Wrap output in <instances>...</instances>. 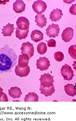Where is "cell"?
Instances as JSON below:
<instances>
[{
	"mask_svg": "<svg viewBox=\"0 0 76 121\" xmlns=\"http://www.w3.org/2000/svg\"><path fill=\"white\" fill-rule=\"evenodd\" d=\"M17 56L8 45L0 48V71L5 72L12 69L16 65Z\"/></svg>",
	"mask_w": 76,
	"mask_h": 121,
	"instance_id": "6da1fadb",
	"label": "cell"
},
{
	"mask_svg": "<svg viewBox=\"0 0 76 121\" xmlns=\"http://www.w3.org/2000/svg\"><path fill=\"white\" fill-rule=\"evenodd\" d=\"M54 76H51L49 73H44L41 75L39 80L40 81V86L43 88H49L54 84L55 82Z\"/></svg>",
	"mask_w": 76,
	"mask_h": 121,
	"instance_id": "7a4b0ae2",
	"label": "cell"
},
{
	"mask_svg": "<svg viewBox=\"0 0 76 121\" xmlns=\"http://www.w3.org/2000/svg\"><path fill=\"white\" fill-rule=\"evenodd\" d=\"M74 71L71 67L66 64L62 66L61 69L60 73L64 78V80L69 81L72 80L74 76Z\"/></svg>",
	"mask_w": 76,
	"mask_h": 121,
	"instance_id": "3957f363",
	"label": "cell"
},
{
	"mask_svg": "<svg viewBox=\"0 0 76 121\" xmlns=\"http://www.w3.org/2000/svg\"><path fill=\"white\" fill-rule=\"evenodd\" d=\"M20 49L21 51V54H26L30 58L32 57L34 55V48L33 44L31 43L29 41L23 43Z\"/></svg>",
	"mask_w": 76,
	"mask_h": 121,
	"instance_id": "277c9868",
	"label": "cell"
},
{
	"mask_svg": "<svg viewBox=\"0 0 76 121\" xmlns=\"http://www.w3.org/2000/svg\"><path fill=\"white\" fill-rule=\"evenodd\" d=\"M36 65L37 69L41 71L46 70L51 66L50 61L49 59L45 56L40 57L36 61Z\"/></svg>",
	"mask_w": 76,
	"mask_h": 121,
	"instance_id": "5b68a950",
	"label": "cell"
},
{
	"mask_svg": "<svg viewBox=\"0 0 76 121\" xmlns=\"http://www.w3.org/2000/svg\"><path fill=\"white\" fill-rule=\"evenodd\" d=\"M59 29L58 24L52 23L49 25L46 29V34L50 38H55L58 36L59 33Z\"/></svg>",
	"mask_w": 76,
	"mask_h": 121,
	"instance_id": "8992f818",
	"label": "cell"
},
{
	"mask_svg": "<svg viewBox=\"0 0 76 121\" xmlns=\"http://www.w3.org/2000/svg\"><path fill=\"white\" fill-rule=\"evenodd\" d=\"M33 10L35 13L38 14H41L45 12L47 8V5L42 0L36 1L32 5Z\"/></svg>",
	"mask_w": 76,
	"mask_h": 121,
	"instance_id": "52a82bcc",
	"label": "cell"
},
{
	"mask_svg": "<svg viewBox=\"0 0 76 121\" xmlns=\"http://www.w3.org/2000/svg\"><path fill=\"white\" fill-rule=\"evenodd\" d=\"M16 25L18 29L21 30H26L29 29L30 23L25 17H20L16 21Z\"/></svg>",
	"mask_w": 76,
	"mask_h": 121,
	"instance_id": "ba28073f",
	"label": "cell"
},
{
	"mask_svg": "<svg viewBox=\"0 0 76 121\" xmlns=\"http://www.w3.org/2000/svg\"><path fill=\"white\" fill-rule=\"evenodd\" d=\"M73 36L74 30L71 27L66 28L62 33V40L66 43L71 41Z\"/></svg>",
	"mask_w": 76,
	"mask_h": 121,
	"instance_id": "9c48e42d",
	"label": "cell"
},
{
	"mask_svg": "<svg viewBox=\"0 0 76 121\" xmlns=\"http://www.w3.org/2000/svg\"><path fill=\"white\" fill-rule=\"evenodd\" d=\"M26 5L23 0H17L16 1L13 5V10L16 13H21L25 11Z\"/></svg>",
	"mask_w": 76,
	"mask_h": 121,
	"instance_id": "30bf717a",
	"label": "cell"
},
{
	"mask_svg": "<svg viewBox=\"0 0 76 121\" xmlns=\"http://www.w3.org/2000/svg\"><path fill=\"white\" fill-rule=\"evenodd\" d=\"M18 58L17 65L19 68H24L28 66L30 58L27 54H22L21 55H19Z\"/></svg>",
	"mask_w": 76,
	"mask_h": 121,
	"instance_id": "8fae6325",
	"label": "cell"
},
{
	"mask_svg": "<svg viewBox=\"0 0 76 121\" xmlns=\"http://www.w3.org/2000/svg\"><path fill=\"white\" fill-rule=\"evenodd\" d=\"M30 71V66L28 65L24 68H20L18 65L15 66V72L16 74L21 77L27 76Z\"/></svg>",
	"mask_w": 76,
	"mask_h": 121,
	"instance_id": "7c38bea8",
	"label": "cell"
},
{
	"mask_svg": "<svg viewBox=\"0 0 76 121\" xmlns=\"http://www.w3.org/2000/svg\"><path fill=\"white\" fill-rule=\"evenodd\" d=\"M30 37L32 41L35 43H38L43 39V34L39 30L36 29L32 31Z\"/></svg>",
	"mask_w": 76,
	"mask_h": 121,
	"instance_id": "4fadbf2b",
	"label": "cell"
},
{
	"mask_svg": "<svg viewBox=\"0 0 76 121\" xmlns=\"http://www.w3.org/2000/svg\"><path fill=\"white\" fill-rule=\"evenodd\" d=\"M63 15L62 10L60 9L56 8L54 9L51 11L49 19L51 20V21L56 22L59 20L61 18L62 16Z\"/></svg>",
	"mask_w": 76,
	"mask_h": 121,
	"instance_id": "5bb4252c",
	"label": "cell"
},
{
	"mask_svg": "<svg viewBox=\"0 0 76 121\" xmlns=\"http://www.w3.org/2000/svg\"><path fill=\"white\" fill-rule=\"evenodd\" d=\"M15 29L14 24H11L8 23L5 26H3V28L1 29L2 30L1 34H3L4 36H10L12 35Z\"/></svg>",
	"mask_w": 76,
	"mask_h": 121,
	"instance_id": "9a60e30c",
	"label": "cell"
},
{
	"mask_svg": "<svg viewBox=\"0 0 76 121\" xmlns=\"http://www.w3.org/2000/svg\"><path fill=\"white\" fill-rule=\"evenodd\" d=\"M8 95L13 99L19 98L22 94L21 89L17 86L11 87L8 90Z\"/></svg>",
	"mask_w": 76,
	"mask_h": 121,
	"instance_id": "2e32d148",
	"label": "cell"
},
{
	"mask_svg": "<svg viewBox=\"0 0 76 121\" xmlns=\"http://www.w3.org/2000/svg\"><path fill=\"white\" fill-rule=\"evenodd\" d=\"M35 22L36 23V25L41 28L46 26L47 23V18L45 17V15L44 14H37L35 16Z\"/></svg>",
	"mask_w": 76,
	"mask_h": 121,
	"instance_id": "e0dca14e",
	"label": "cell"
},
{
	"mask_svg": "<svg viewBox=\"0 0 76 121\" xmlns=\"http://www.w3.org/2000/svg\"><path fill=\"white\" fill-rule=\"evenodd\" d=\"M39 90L41 91V94L44 95L46 97H47L52 95L54 93L55 86L53 85L49 88H43V86H40Z\"/></svg>",
	"mask_w": 76,
	"mask_h": 121,
	"instance_id": "ac0fdd59",
	"label": "cell"
},
{
	"mask_svg": "<svg viewBox=\"0 0 76 121\" xmlns=\"http://www.w3.org/2000/svg\"><path fill=\"white\" fill-rule=\"evenodd\" d=\"M65 93L68 95L74 97L76 95V89L75 85L72 84H67L64 86Z\"/></svg>",
	"mask_w": 76,
	"mask_h": 121,
	"instance_id": "d6986e66",
	"label": "cell"
},
{
	"mask_svg": "<svg viewBox=\"0 0 76 121\" xmlns=\"http://www.w3.org/2000/svg\"><path fill=\"white\" fill-rule=\"evenodd\" d=\"M39 97L38 94L34 92H30L25 96V102H38Z\"/></svg>",
	"mask_w": 76,
	"mask_h": 121,
	"instance_id": "ffe728a7",
	"label": "cell"
},
{
	"mask_svg": "<svg viewBox=\"0 0 76 121\" xmlns=\"http://www.w3.org/2000/svg\"><path fill=\"white\" fill-rule=\"evenodd\" d=\"M16 37L20 40L23 39H25L28 36L29 30H21L18 29L17 28H16Z\"/></svg>",
	"mask_w": 76,
	"mask_h": 121,
	"instance_id": "44dd1931",
	"label": "cell"
},
{
	"mask_svg": "<svg viewBox=\"0 0 76 121\" xmlns=\"http://www.w3.org/2000/svg\"><path fill=\"white\" fill-rule=\"evenodd\" d=\"M37 52L41 55L44 54L47 51L46 44L44 42H41L38 44L37 47Z\"/></svg>",
	"mask_w": 76,
	"mask_h": 121,
	"instance_id": "7402d4cb",
	"label": "cell"
},
{
	"mask_svg": "<svg viewBox=\"0 0 76 121\" xmlns=\"http://www.w3.org/2000/svg\"><path fill=\"white\" fill-rule=\"evenodd\" d=\"M68 53L71 57L76 59V45H72L68 48Z\"/></svg>",
	"mask_w": 76,
	"mask_h": 121,
	"instance_id": "603a6c76",
	"label": "cell"
},
{
	"mask_svg": "<svg viewBox=\"0 0 76 121\" xmlns=\"http://www.w3.org/2000/svg\"><path fill=\"white\" fill-rule=\"evenodd\" d=\"M54 57L56 60L61 62L64 59V55L61 52L57 51L54 53Z\"/></svg>",
	"mask_w": 76,
	"mask_h": 121,
	"instance_id": "cb8c5ba5",
	"label": "cell"
},
{
	"mask_svg": "<svg viewBox=\"0 0 76 121\" xmlns=\"http://www.w3.org/2000/svg\"><path fill=\"white\" fill-rule=\"evenodd\" d=\"M8 96L3 91H0V102H8Z\"/></svg>",
	"mask_w": 76,
	"mask_h": 121,
	"instance_id": "d4e9b609",
	"label": "cell"
},
{
	"mask_svg": "<svg viewBox=\"0 0 76 121\" xmlns=\"http://www.w3.org/2000/svg\"><path fill=\"white\" fill-rule=\"evenodd\" d=\"M47 43L48 47L49 48H55L56 47V41L55 40L51 39L48 41H46Z\"/></svg>",
	"mask_w": 76,
	"mask_h": 121,
	"instance_id": "484cf974",
	"label": "cell"
},
{
	"mask_svg": "<svg viewBox=\"0 0 76 121\" xmlns=\"http://www.w3.org/2000/svg\"><path fill=\"white\" fill-rule=\"evenodd\" d=\"M76 4H75L69 8V12L72 15H76Z\"/></svg>",
	"mask_w": 76,
	"mask_h": 121,
	"instance_id": "4316f807",
	"label": "cell"
},
{
	"mask_svg": "<svg viewBox=\"0 0 76 121\" xmlns=\"http://www.w3.org/2000/svg\"><path fill=\"white\" fill-rule=\"evenodd\" d=\"M9 0H4L3 2L2 1L0 0V4H3L4 5H5L6 2H9Z\"/></svg>",
	"mask_w": 76,
	"mask_h": 121,
	"instance_id": "83f0119b",
	"label": "cell"
},
{
	"mask_svg": "<svg viewBox=\"0 0 76 121\" xmlns=\"http://www.w3.org/2000/svg\"><path fill=\"white\" fill-rule=\"evenodd\" d=\"M3 91V89L1 88V87L0 86V91Z\"/></svg>",
	"mask_w": 76,
	"mask_h": 121,
	"instance_id": "f1b7e54d",
	"label": "cell"
},
{
	"mask_svg": "<svg viewBox=\"0 0 76 121\" xmlns=\"http://www.w3.org/2000/svg\"></svg>",
	"mask_w": 76,
	"mask_h": 121,
	"instance_id": "f546056e",
	"label": "cell"
}]
</instances>
